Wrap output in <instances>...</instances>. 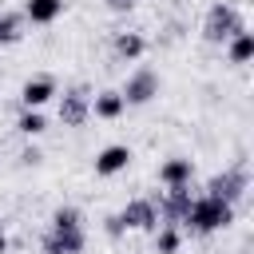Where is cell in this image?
Returning a JSON list of instances; mask_svg holds the SVG:
<instances>
[{
	"mask_svg": "<svg viewBox=\"0 0 254 254\" xmlns=\"http://www.w3.org/2000/svg\"><path fill=\"white\" fill-rule=\"evenodd\" d=\"M83 242H87L83 226H75V230H48L44 234V254H79Z\"/></svg>",
	"mask_w": 254,
	"mask_h": 254,
	"instance_id": "obj_7",
	"label": "cell"
},
{
	"mask_svg": "<svg viewBox=\"0 0 254 254\" xmlns=\"http://www.w3.org/2000/svg\"><path fill=\"white\" fill-rule=\"evenodd\" d=\"M226 44H230V64H246V60L254 56V36H250V32H238V36H230Z\"/></svg>",
	"mask_w": 254,
	"mask_h": 254,
	"instance_id": "obj_15",
	"label": "cell"
},
{
	"mask_svg": "<svg viewBox=\"0 0 254 254\" xmlns=\"http://www.w3.org/2000/svg\"><path fill=\"white\" fill-rule=\"evenodd\" d=\"M190 175H194V163L190 159H167L163 167H159V183H167V187H175V183H190Z\"/></svg>",
	"mask_w": 254,
	"mask_h": 254,
	"instance_id": "obj_10",
	"label": "cell"
},
{
	"mask_svg": "<svg viewBox=\"0 0 254 254\" xmlns=\"http://www.w3.org/2000/svg\"><path fill=\"white\" fill-rule=\"evenodd\" d=\"M75 226H83L79 206H56V214H52V230H75Z\"/></svg>",
	"mask_w": 254,
	"mask_h": 254,
	"instance_id": "obj_16",
	"label": "cell"
},
{
	"mask_svg": "<svg viewBox=\"0 0 254 254\" xmlns=\"http://www.w3.org/2000/svg\"><path fill=\"white\" fill-rule=\"evenodd\" d=\"M24 36V16L20 12H0V44H16Z\"/></svg>",
	"mask_w": 254,
	"mask_h": 254,
	"instance_id": "obj_14",
	"label": "cell"
},
{
	"mask_svg": "<svg viewBox=\"0 0 254 254\" xmlns=\"http://www.w3.org/2000/svg\"><path fill=\"white\" fill-rule=\"evenodd\" d=\"M238 32H246V24H242L238 8H234V4H226V0L210 4L206 20H202V36H206L210 44H226V40H230V36H238Z\"/></svg>",
	"mask_w": 254,
	"mask_h": 254,
	"instance_id": "obj_2",
	"label": "cell"
},
{
	"mask_svg": "<svg viewBox=\"0 0 254 254\" xmlns=\"http://www.w3.org/2000/svg\"><path fill=\"white\" fill-rule=\"evenodd\" d=\"M179 242H183V234H179L175 226H163V230L155 234V250H159V254H175Z\"/></svg>",
	"mask_w": 254,
	"mask_h": 254,
	"instance_id": "obj_18",
	"label": "cell"
},
{
	"mask_svg": "<svg viewBox=\"0 0 254 254\" xmlns=\"http://www.w3.org/2000/svg\"><path fill=\"white\" fill-rule=\"evenodd\" d=\"M107 8H111V12H131L135 0H107Z\"/></svg>",
	"mask_w": 254,
	"mask_h": 254,
	"instance_id": "obj_20",
	"label": "cell"
},
{
	"mask_svg": "<svg viewBox=\"0 0 254 254\" xmlns=\"http://www.w3.org/2000/svg\"><path fill=\"white\" fill-rule=\"evenodd\" d=\"M20 163H28V167H36V163H40V151H36V147H28V151L20 155Z\"/></svg>",
	"mask_w": 254,
	"mask_h": 254,
	"instance_id": "obj_21",
	"label": "cell"
},
{
	"mask_svg": "<svg viewBox=\"0 0 254 254\" xmlns=\"http://www.w3.org/2000/svg\"><path fill=\"white\" fill-rule=\"evenodd\" d=\"M44 127H48V123H44V115H40V111H32V107H24V111H20V119H16V131H20V135H40Z\"/></svg>",
	"mask_w": 254,
	"mask_h": 254,
	"instance_id": "obj_17",
	"label": "cell"
},
{
	"mask_svg": "<svg viewBox=\"0 0 254 254\" xmlns=\"http://www.w3.org/2000/svg\"><path fill=\"white\" fill-rule=\"evenodd\" d=\"M119 218H123L127 230H155V226H159V206H155L151 198H131V202L119 210Z\"/></svg>",
	"mask_w": 254,
	"mask_h": 254,
	"instance_id": "obj_6",
	"label": "cell"
},
{
	"mask_svg": "<svg viewBox=\"0 0 254 254\" xmlns=\"http://www.w3.org/2000/svg\"><path fill=\"white\" fill-rule=\"evenodd\" d=\"M103 230H107L111 238H119V234H123L127 226H123V218H119V214H111V218H103Z\"/></svg>",
	"mask_w": 254,
	"mask_h": 254,
	"instance_id": "obj_19",
	"label": "cell"
},
{
	"mask_svg": "<svg viewBox=\"0 0 254 254\" xmlns=\"http://www.w3.org/2000/svg\"><path fill=\"white\" fill-rule=\"evenodd\" d=\"M4 250H8V238H4V230H0V254H4Z\"/></svg>",
	"mask_w": 254,
	"mask_h": 254,
	"instance_id": "obj_22",
	"label": "cell"
},
{
	"mask_svg": "<svg viewBox=\"0 0 254 254\" xmlns=\"http://www.w3.org/2000/svg\"><path fill=\"white\" fill-rule=\"evenodd\" d=\"M123 107H127V103H123V95H119V91H99V95L91 99V111H95L99 119H119V115H123Z\"/></svg>",
	"mask_w": 254,
	"mask_h": 254,
	"instance_id": "obj_12",
	"label": "cell"
},
{
	"mask_svg": "<svg viewBox=\"0 0 254 254\" xmlns=\"http://www.w3.org/2000/svg\"><path fill=\"white\" fill-rule=\"evenodd\" d=\"M60 12H64V0H28L24 4V16L32 24H52Z\"/></svg>",
	"mask_w": 254,
	"mask_h": 254,
	"instance_id": "obj_11",
	"label": "cell"
},
{
	"mask_svg": "<svg viewBox=\"0 0 254 254\" xmlns=\"http://www.w3.org/2000/svg\"><path fill=\"white\" fill-rule=\"evenodd\" d=\"M234 222V202H222L214 194H202V198H190L187 214H183V226L190 234H210V230H222Z\"/></svg>",
	"mask_w": 254,
	"mask_h": 254,
	"instance_id": "obj_1",
	"label": "cell"
},
{
	"mask_svg": "<svg viewBox=\"0 0 254 254\" xmlns=\"http://www.w3.org/2000/svg\"><path fill=\"white\" fill-rule=\"evenodd\" d=\"M127 163H131V151H127L123 143L103 147V151L95 155V175H119V171H127Z\"/></svg>",
	"mask_w": 254,
	"mask_h": 254,
	"instance_id": "obj_9",
	"label": "cell"
},
{
	"mask_svg": "<svg viewBox=\"0 0 254 254\" xmlns=\"http://www.w3.org/2000/svg\"><path fill=\"white\" fill-rule=\"evenodd\" d=\"M52 95H56V79H52V75H36V79H28V83L20 87V103L32 107V111H40Z\"/></svg>",
	"mask_w": 254,
	"mask_h": 254,
	"instance_id": "obj_8",
	"label": "cell"
},
{
	"mask_svg": "<svg viewBox=\"0 0 254 254\" xmlns=\"http://www.w3.org/2000/svg\"><path fill=\"white\" fill-rule=\"evenodd\" d=\"M143 48H147V44H143L139 32H119V36H115V56H119V60H139Z\"/></svg>",
	"mask_w": 254,
	"mask_h": 254,
	"instance_id": "obj_13",
	"label": "cell"
},
{
	"mask_svg": "<svg viewBox=\"0 0 254 254\" xmlns=\"http://www.w3.org/2000/svg\"><path fill=\"white\" fill-rule=\"evenodd\" d=\"M123 103H131V107H139V103H151L155 95H159V75L151 71V67H135L131 75H127V83H123Z\"/></svg>",
	"mask_w": 254,
	"mask_h": 254,
	"instance_id": "obj_4",
	"label": "cell"
},
{
	"mask_svg": "<svg viewBox=\"0 0 254 254\" xmlns=\"http://www.w3.org/2000/svg\"><path fill=\"white\" fill-rule=\"evenodd\" d=\"M246 187H250V175H246V167L238 163V167L218 171V175L206 183V194H214V198H222V202H238V198L246 194Z\"/></svg>",
	"mask_w": 254,
	"mask_h": 254,
	"instance_id": "obj_3",
	"label": "cell"
},
{
	"mask_svg": "<svg viewBox=\"0 0 254 254\" xmlns=\"http://www.w3.org/2000/svg\"><path fill=\"white\" fill-rule=\"evenodd\" d=\"M87 115H91V95H87L83 83L60 95V123H64V127H79Z\"/></svg>",
	"mask_w": 254,
	"mask_h": 254,
	"instance_id": "obj_5",
	"label": "cell"
}]
</instances>
